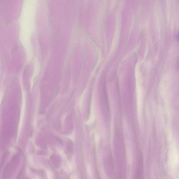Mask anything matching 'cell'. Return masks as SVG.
<instances>
[{
	"mask_svg": "<svg viewBox=\"0 0 179 179\" xmlns=\"http://www.w3.org/2000/svg\"><path fill=\"white\" fill-rule=\"evenodd\" d=\"M95 137H96L95 139H96V142H98L100 138L99 135L98 134H96V135H95Z\"/></svg>",
	"mask_w": 179,
	"mask_h": 179,
	"instance_id": "7a4b0ae2",
	"label": "cell"
},
{
	"mask_svg": "<svg viewBox=\"0 0 179 179\" xmlns=\"http://www.w3.org/2000/svg\"></svg>",
	"mask_w": 179,
	"mask_h": 179,
	"instance_id": "3957f363",
	"label": "cell"
},
{
	"mask_svg": "<svg viewBox=\"0 0 179 179\" xmlns=\"http://www.w3.org/2000/svg\"><path fill=\"white\" fill-rule=\"evenodd\" d=\"M95 118V116L94 113L93 112H91L89 120L87 121V124L88 125V124H89L90 123H92L93 121H94Z\"/></svg>",
	"mask_w": 179,
	"mask_h": 179,
	"instance_id": "6da1fadb",
	"label": "cell"
}]
</instances>
